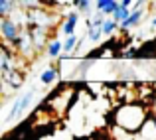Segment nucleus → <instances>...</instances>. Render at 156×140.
Instances as JSON below:
<instances>
[{
  "label": "nucleus",
  "mask_w": 156,
  "mask_h": 140,
  "mask_svg": "<svg viewBox=\"0 0 156 140\" xmlns=\"http://www.w3.org/2000/svg\"><path fill=\"white\" fill-rule=\"evenodd\" d=\"M119 6H121V2H119V0H113V2H109V4H107V6L103 8V12H105L107 16H113V14H115V10H117Z\"/></svg>",
  "instance_id": "obj_12"
},
{
  "label": "nucleus",
  "mask_w": 156,
  "mask_h": 140,
  "mask_svg": "<svg viewBox=\"0 0 156 140\" xmlns=\"http://www.w3.org/2000/svg\"><path fill=\"white\" fill-rule=\"evenodd\" d=\"M2 81H4V83H8V85H12L14 89H20L24 85V73H22V69L12 67L10 71L2 73Z\"/></svg>",
  "instance_id": "obj_2"
},
{
  "label": "nucleus",
  "mask_w": 156,
  "mask_h": 140,
  "mask_svg": "<svg viewBox=\"0 0 156 140\" xmlns=\"http://www.w3.org/2000/svg\"><path fill=\"white\" fill-rule=\"evenodd\" d=\"M77 44H79V38H77L75 34L65 36V40H63V53H71L73 49L77 47Z\"/></svg>",
  "instance_id": "obj_9"
},
{
  "label": "nucleus",
  "mask_w": 156,
  "mask_h": 140,
  "mask_svg": "<svg viewBox=\"0 0 156 140\" xmlns=\"http://www.w3.org/2000/svg\"><path fill=\"white\" fill-rule=\"evenodd\" d=\"M154 8H156V0H154Z\"/></svg>",
  "instance_id": "obj_16"
},
{
  "label": "nucleus",
  "mask_w": 156,
  "mask_h": 140,
  "mask_svg": "<svg viewBox=\"0 0 156 140\" xmlns=\"http://www.w3.org/2000/svg\"><path fill=\"white\" fill-rule=\"evenodd\" d=\"M91 6H93V2L91 0H75V8L81 12V14H91Z\"/></svg>",
  "instance_id": "obj_11"
},
{
  "label": "nucleus",
  "mask_w": 156,
  "mask_h": 140,
  "mask_svg": "<svg viewBox=\"0 0 156 140\" xmlns=\"http://www.w3.org/2000/svg\"><path fill=\"white\" fill-rule=\"evenodd\" d=\"M61 51H63V42H59L57 38H51L50 44L46 46V55L50 57V59H55Z\"/></svg>",
  "instance_id": "obj_5"
},
{
  "label": "nucleus",
  "mask_w": 156,
  "mask_h": 140,
  "mask_svg": "<svg viewBox=\"0 0 156 140\" xmlns=\"http://www.w3.org/2000/svg\"><path fill=\"white\" fill-rule=\"evenodd\" d=\"M119 28H121V22H119V20H115L113 16L105 18V22H103V34H105V36L115 34V32H117Z\"/></svg>",
  "instance_id": "obj_7"
},
{
  "label": "nucleus",
  "mask_w": 156,
  "mask_h": 140,
  "mask_svg": "<svg viewBox=\"0 0 156 140\" xmlns=\"http://www.w3.org/2000/svg\"><path fill=\"white\" fill-rule=\"evenodd\" d=\"M122 6H133V0H121Z\"/></svg>",
  "instance_id": "obj_14"
},
{
  "label": "nucleus",
  "mask_w": 156,
  "mask_h": 140,
  "mask_svg": "<svg viewBox=\"0 0 156 140\" xmlns=\"http://www.w3.org/2000/svg\"><path fill=\"white\" fill-rule=\"evenodd\" d=\"M79 10H71L67 16H65V22L61 24V34L63 36H69V34H75V28H77V22H79Z\"/></svg>",
  "instance_id": "obj_3"
},
{
  "label": "nucleus",
  "mask_w": 156,
  "mask_h": 140,
  "mask_svg": "<svg viewBox=\"0 0 156 140\" xmlns=\"http://www.w3.org/2000/svg\"><path fill=\"white\" fill-rule=\"evenodd\" d=\"M130 12H133V8H130V6H122V4H121V6L115 10L113 18H115V20H119V22H122L125 18H129V16H130Z\"/></svg>",
  "instance_id": "obj_10"
},
{
  "label": "nucleus",
  "mask_w": 156,
  "mask_h": 140,
  "mask_svg": "<svg viewBox=\"0 0 156 140\" xmlns=\"http://www.w3.org/2000/svg\"><path fill=\"white\" fill-rule=\"evenodd\" d=\"M109 2H113V0H95V10H103Z\"/></svg>",
  "instance_id": "obj_13"
},
{
  "label": "nucleus",
  "mask_w": 156,
  "mask_h": 140,
  "mask_svg": "<svg viewBox=\"0 0 156 140\" xmlns=\"http://www.w3.org/2000/svg\"><path fill=\"white\" fill-rule=\"evenodd\" d=\"M101 36H105L103 34V26H95V24H93L91 28H87V40H89V42L97 44L101 40Z\"/></svg>",
  "instance_id": "obj_8"
},
{
  "label": "nucleus",
  "mask_w": 156,
  "mask_h": 140,
  "mask_svg": "<svg viewBox=\"0 0 156 140\" xmlns=\"http://www.w3.org/2000/svg\"><path fill=\"white\" fill-rule=\"evenodd\" d=\"M20 32H22V24L16 22V20L10 18V16H4L2 22H0V34H2V38L14 44L16 38L20 36Z\"/></svg>",
  "instance_id": "obj_1"
},
{
  "label": "nucleus",
  "mask_w": 156,
  "mask_h": 140,
  "mask_svg": "<svg viewBox=\"0 0 156 140\" xmlns=\"http://www.w3.org/2000/svg\"><path fill=\"white\" fill-rule=\"evenodd\" d=\"M59 77V69H55V67H46L42 71V75H40V81H42L44 85H51L53 81Z\"/></svg>",
  "instance_id": "obj_6"
},
{
  "label": "nucleus",
  "mask_w": 156,
  "mask_h": 140,
  "mask_svg": "<svg viewBox=\"0 0 156 140\" xmlns=\"http://www.w3.org/2000/svg\"><path fill=\"white\" fill-rule=\"evenodd\" d=\"M150 26H152V28H156V16H154L152 20H150Z\"/></svg>",
  "instance_id": "obj_15"
},
{
  "label": "nucleus",
  "mask_w": 156,
  "mask_h": 140,
  "mask_svg": "<svg viewBox=\"0 0 156 140\" xmlns=\"http://www.w3.org/2000/svg\"><path fill=\"white\" fill-rule=\"evenodd\" d=\"M142 18H144V10H140V8L133 10V12H130V16H129V18H125V20L121 22V30H129V28H134V26H138Z\"/></svg>",
  "instance_id": "obj_4"
}]
</instances>
